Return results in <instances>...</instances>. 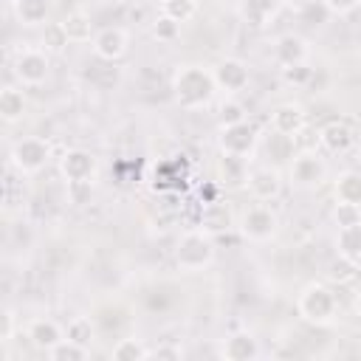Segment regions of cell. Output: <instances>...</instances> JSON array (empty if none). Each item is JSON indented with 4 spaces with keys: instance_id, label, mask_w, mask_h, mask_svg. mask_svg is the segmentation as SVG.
<instances>
[{
    "instance_id": "1",
    "label": "cell",
    "mask_w": 361,
    "mask_h": 361,
    "mask_svg": "<svg viewBox=\"0 0 361 361\" xmlns=\"http://www.w3.org/2000/svg\"><path fill=\"white\" fill-rule=\"evenodd\" d=\"M217 93V82L214 73L203 65H180L172 73V96L175 104H180L183 110H200L206 107Z\"/></svg>"
},
{
    "instance_id": "2",
    "label": "cell",
    "mask_w": 361,
    "mask_h": 361,
    "mask_svg": "<svg viewBox=\"0 0 361 361\" xmlns=\"http://www.w3.org/2000/svg\"><path fill=\"white\" fill-rule=\"evenodd\" d=\"M214 254H217V243L209 231L203 228H195V231H186L178 245H175V265L180 271H203L214 262Z\"/></svg>"
},
{
    "instance_id": "3",
    "label": "cell",
    "mask_w": 361,
    "mask_h": 361,
    "mask_svg": "<svg viewBox=\"0 0 361 361\" xmlns=\"http://www.w3.org/2000/svg\"><path fill=\"white\" fill-rule=\"evenodd\" d=\"M336 307H338L336 293H333L324 282H310V285L299 293V299H296L299 316H302L307 324H316V327L330 324V322L336 319Z\"/></svg>"
},
{
    "instance_id": "4",
    "label": "cell",
    "mask_w": 361,
    "mask_h": 361,
    "mask_svg": "<svg viewBox=\"0 0 361 361\" xmlns=\"http://www.w3.org/2000/svg\"><path fill=\"white\" fill-rule=\"evenodd\" d=\"M8 161L20 175H34V172L45 169V164L51 161V144L39 135H25V138L14 141Z\"/></svg>"
},
{
    "instance_id": "5",
    "label": "cell",
    "mask_w": 361,
    "mask_h": 361,
    "mask_svg": "<svg viewBox=\"0 0 361 361\" xmlns=\"http://www.w3.org/2000/svg\"><path fill=\"white\" fill-rule=\"evenodd\" d=\"M276 226H279L276 214L268 206L257 203V206H248L243 212V217H240V237L248 240V243H265V240H271L276 234Z\"/></svg>"
},
{
    "instance_id": "6",
    "label": "cell",
    "mask_w": 361,
    "mask_h": 361,
    "mask_svg": "<svg viewBox=\"0 0 361 361\" xmlns=\"http://www.w3.org/2000/svg\"><path fill=\"white\" fill-rule=\"evenodd\" d=\"M288 172H290L293 186H299V189H313V186H319V183L327 178V161H324L319 152H313V149H302V152L293 155Z\"/></svg>"
},
{
    "instance_id": "7",
    "label": "cell",
    "mask_w": 361,
    "mask_h": 361,
    "mask_svg": "<svg viewBox=\"0 0 361 361\" xmlns=\"http://www.w3.org/2000/svg\"><path fill=\"white\" fill-rule=\"evenodd\" d=\"M51 73V59L48 51H37V48H25L17 54L14 59V76L20 85L25 87H39Z\"/></svg>"
},
{
    "instance_id": "8",
    "label": "cell",
    "mask_w": 361,
    "mask_h": 361,
    "mask_svg": "<svg viewBox=\"0 0 361 361\" xmlns=\"http://www.w3.org/2000/svg\"><path fill=\"white\" fill-rule=\"evenodd\" d=\"M257 127L245 118L240 124H228V127H220V135H217V147L220 152H231V155H243L248 158L254 149H257Z\"/></svg>"
},
{
    "instance_id": "9",
    "label": "cell",
    "mask_w": 361,
    "mask_h": 361,
    "mask_svg": "<svg viewBox=\"0 0 361 361\" xmlns=\"http://www.w3.org/2000/svg\"><path fill=\"white\" fill-rule=\"evenodd\" d=\"M59 175L68 180V183H93V175H96V158L93 152L87 149H65L62 158H59Z\"/></svg>"
},
{
    "instance_id": "10",
    "label": "cell",
    "mask_w": 361,
    "mask_h": 361,
    "mask_svg": "<svg viewBox=\"0 0 361 361\" xmlns=\"http://www.w3.org/2000/svg\"><path fill=\"white\" fill-rule=\"evenodd\" d=\"M245 189L257 203H271L282 195V172L274 166H254L248 172Z\"/></svg>"
},
{
    "instance_id": "11",
    "label": "cell",
    "mask_w": 361,
    "mask_h": 361,
    "mask_svg": "<svg viewBox=\"0 0 361 361\" xmlns=\"http://www.w3.org/2000/svg\"><path fill=\"white\" fill-rule=\"evenodd\" d=\"M212 73H214L217 90H226L228 96H234V93L245 90V87H248V79H251L248 65H245L243 59H234V56L220 59V62L214 65V71H212Z\"/></svg>"
},
{
    "instance_id": "12",
    "label": "cell",
    "mask_w": 361,
    "mask_h": 361,
    "mask_svg": "<svg viewBox=\"0 0 361 361\" xmlns=\"http://www.w3.org/2000/svg\"><path fill=\"white\" fill-rule=\"evenodd\" d=\"M90 45H93V54H96L99 59L116 62V59H121V56L127 54L130 39H127V31H124V28L107 25V28H99V31H96V37H93Z\"/></svg>"
},
{
    "instance_id": "13",
    "label": "cell",
    "mask_w": 361,
    "mask_h": 361,
    "mask_svg": "<svg viewBox=\"0 0 361 361\" xmlns=\"http://www.w3.org/2000/svg\"><path fill=\"white\" fill-rule=\"evenodd\" d=\"M355 130L347 124V121H327L322 130H319V144L327 149V152H333V155H344V152H350L353 147H355Z\"/></svg>"
},
{
    "instance_id": "14",
    "label": "cell",
    "mask_w": 361,
    "mask_h": 361,
    "mask_svg": "<svg viewBox=\"0 0 361 361\" xmlns=\"http://www.w3.org/2000/svg\"><path fill=\"white\" fill-rule=\"evenodd\" d=\"M271 130L276 135H288V138H296L302 130H305V110L293 102L288 104H279L271 110Z\"/></svg>"
},
{
    "instance_id": "15",
    "label": "cell",
    "mask_w": 361,
    "mask_h": 361,
    "mask_svg": "<svg viewBox=\"0 0 361 361\" xmlns=\"http://www.w3.org/2000/svg\"><path fill=\"white\" fill-rule=\"evenodd\" d=\"M282 6H285V0H240L237 3V11H240V17L248 25L265 28L282 11Z\"/></svg>"
},
{
    "instance_id": "16",
    "label": "cell",
    "mask_w": 361,
    "mask_h": 361,
    "mask_svg": "<svg viewBox=\"0 0 361 361\" xmlns=\"http://www.w3.org/2000/svg\"><path fill=\"white\" fill-rule=\"evenodd\" d=\"M248 158L243 155H231V152H220L217 158V180L228 189H237V186H245L248 180Z\"/></svg>"
},
{
    "instance_id": "17",
    "label": "cell",
    "mask_w": 361,
    "mask_h": 361,
    "mask_svg": "<svg viewBox=\"0 0 361 361\" xmlns=\"http://www.w3.org/2000/svg\"><path fill=\"white\" fill-rule=\"evenodd\" d=\"M274 62L279 68L296 65V62H307V42H305V37H299L293 31L276 37V42H274Z\"/></svg>"
},
{
    "instance_id": "18",
    "label": "cell",
    "mask_w": 361,
    "mask_h": 361,
    "mask_svg": "<svg viewBox=\"0 0 361 361\" xmlns=\"http://www.w3.org/2000/svg\"><path fill=\"white\" fill-rule=\"evenodd\" d=\"M25 336H28V341H31L37 350L48 353L51 347H56V344L65 338V330H62L54 319H34V322L28 324Z\"/></svg>"
},
{
    "instance_id": "19",
    "label": "cell",
    "mask_w": 361,
    "mask_h": 361,
    "mask_svg": "<svg viewBox=\"0 0 361 361\" xmlns=\"http://www.w3.org/2000/svg\"><path fill=\"white\" fill-rule=\"evenodd\" d=\"M257 355H259V344H257V338L251 333L240 330V333L226 336V341H223V358H228V361H254Z\"/></svg>"
},
{
    "instance_id": "20",
    "label": "cell",
    "mask_w": 361,
    "mask_h": 361,
    "mask_svg": "<svg viewBox=\"0 0 361 361\" xmlns=\"http://www.w3.org/2000/svg\"><path fill=\"white\" fill-rule=\"evenodd\" d=\"M11 11L20 25H45L51 17V0H11Z\"/></svg>"
},
{
    "instance_id": "21",
    "label": "cell",
    "mask_w": 361,
    "mask_h": 361,
    "mask_svg": "<svg viewBox=\"0 0 361 361\" xmlns=\"http://www.w3.org/2000/svg\"><path fill=\"white\" fill-rule=\"evenodd\" d=\"M59 23H62V28H65V34H68L71 42H93V37H96L93 20L85 11H68Z\"/></svg>"
},
{
    "instance_id": "22",
    "label": "cell",
    "mask_w": 361,
    "mask_h": 361,
    "mask_svg": "<svg viewBox=\"0 0 361 361\" xmlns=\"http://www.w3.org/2000/svg\"><path fill=\"white\" fill-rule=\"evenodd\" d=\"M333 195H336V200L361 206V172L358 169L338 172V178L333 180Z\"/></svg>"
},
{
    "instance_id": "23",
    "label": "cell",
    "mask_w": 361,
    "mask_h": 361,
    "mask_svg": "<svg viewBox=\"0 0 361 361\" xmlns=\"http://www.w3.org/2000/svg\"><path fill=\"white\" fill-rule=\"evenodd\" d=\"M336 251L347 259L361 262V223L358 226H344L336 231Z\"/></svg>"
},
{
    "instance_id": "24",
    "label": "cell",
    "mask_w": 361,
    "mask_h": 361,
    "mask_svg": "<svg viewBox=\"0 0 361 361\" xmlns=\"http://www.w3.org/2000/svg\"><path fill=\"white\" fill-rule=\"evenodd\" d=\"M23 113H25V93L17 90V87H3V93H0V116H3V121L14 124V121L23 118Z\"/></svg>"
},
{
    "instance_id": "25",
    "label": "cell",
    "mask_w": 361,
    "mask_h": 361,
    "mask_svg": "<svg viewBox=\"0 0 361 361\" xmlns=\"http://www.w3.org/2000/svg\"><path fill=\"white\" fill-rule=\"evenodd\" d=\"M51 361H85V358H90V347L87 344H79V341H73V338H62L56 347H51L48 353H45Z\"/></svg>"
},
{
    "instance_id": "26",
    "label": "cell",
    "mask_w": 361,
    "mask_h": 361,
    "mask_svg": "<svg viewBox=\"0 0 361 361\" xmlns=\"http://www.w3.org/2000/svg\"><path fill=\"white\" fill-rule=\"evenodd\" d=\"M355 271H358V262H355V259H347V257L338 254V257L327 265L324 274H327V282H333V285H338V288H350Z\"/></svg>"
},
{
    "instance_id": "27",
    "label": "cell",
    "mask_w": 361,
    "mask_h": 361,
    "mask_svg": "<svg viewBox=\"0 0 361 361\" xmlns=\"http://www.w3.org/2000/svg\"><path fill=\"white\" fill-rule=\"evenodd\" d=\"M113 361H147L149 358V347H144L138 338H118L110 350Z\"/></svg>"
},
{
    "instance_id": "28",
    "label": "cell",
    "mask_w": 361,
    "mask_h": 361,
    "mask_svg": "<svg viewBox=\"0 0 361 361\" xmlns=\"http://www.w3.org/2000/svg\"><path fill=\"white\" fill-rule=\"evenodd\" d=\"M200 226H203V231H209V234H214V231H228L231 228V214H228V209L226 206H220V203H212L206 212H203V217H200Z\"/></svg>"
},
{
    "instance_id": "29",
    "label": "cell",
    "mask_w": 361,
    "mask_h": 361,
    "mask_svg": "<svg viewBox=\"0 0 361 361\" xmlns=\"http://www.w3.org/2000/svg\"><path fill=\"white\" fill-rule=\"evenodd\" d=\"M161 14L183 25L197 14V0H161Z\"/></svg>"
},
{
    "instance_id": "30",
    "label": "cell",
    "mask_w": 361,
    "mask_h": 361,
    "mask_svg": "<svg viewBox=\"0 0 361 361\" xmlns=\"http://www.w3.org/2000/svg\"><path fill=\"white\" fill-rule=\"evenodd\" d=\"M39 42H42V48H45L48 54H62L65 45H68L71 39H68L62 23H45V28H42V39H39Z\"/></svg>"
},
{
    "instance_id": "31",
    "label": "cell",
    "mask_w": 361,
    "mask_h": 361,
    "mask_svg": "<svg viewBox=\"0 0 361 361\" xmlns=\"http://www.w3.org/2000/svg\"><path fill=\"white\" fill-rule=\"evenodd\" d=\"M248 118V110L243 107V102L237 99H223L220 107H217V124L220 127H228V124H240Z\"/></svg>"
},
{
    "instance_id": "32",
    "label": "cell",
    "mask_w": 361,
    "mask_h": 361,
    "mask_svg": "<svg viewBox=\"0 0 361 361\" xmlns=\"http://www.w3.org/2000/svg\"><path fill=\"white\" fill-rule=\"evenodd\" d=\"M149 34H152L158 42H175V39L180 37V23H175V20L166 17V14H158V17L152 20V25H149Z\"/></svg>"
},
{
    "instance_id": "33",
    "label": "cell",
    "mask_w": 361,
    "mask_h": 361,
    "mask_svg": "<svg viewBox=\"0 0 361 361\" xmlns=\"http://www.w3.org/2000/svg\"><path fill=\"white\" fill-rule=\"evenodd\" d=\"M282 73V82L285 85H293V87H305L310 79H313V68L307 62H296V65H285L279 68Z\"/></svg>"
},
{
    "instance_id": "34",
    "label": "cell",
    "mask_w": 361,
    "mask_h": 361,
    "mask_svg": "<svg viewBox=\"0 0 361 361\" xmlns=\"http://www.w3.org/2000/svg\"><path fill=\"white\" fill-rule=\"evenodd\" d=\"M65 336L73 338V341H79V344H90V338L96 336V327H93V322L87 316H76V319L68 322Z\"/></svg>"
},
{
    "instance_id": "35",
    "label": "cell",
    "mask_w": 361,
    "mask_h": 361,
    "mask_svg": "<svg viewBox=\"0 0 361 361\" xmlns=\"http://www.w3.org/2000/svg\"><path fill=\"white\" fill-rule=\"evenodd\" d=\"M333 223H336L338 228H344V226H358V223H361V206L336 200V206H333Z\"/></svg>"
},
{
    "instance_id": "36",
    "label": "cell",
    "mask_w": 361,
    "mask_h": 361,
    "mask_svg": "<svg viewBox=\"0 0 361 361\" xmlns=\"http://www.w3.org/2000/svg\"><path fill=\"white\" fill-rule=\"evenodd\" d=\"M299 17H302V23H307V25H322V23L330 17V11L324 8L322 0H307V3L302 6Z\"/></svg>"
},
{
    "instance_id": "37",
    "label": "cell",
    "mask_w": 361,
    "mask_h": 361,
    "mask_svg": "<svg viewBox=\"0 0 361 361\" xmlns=\"http://www.w3.org/2000/svg\"><path fill=\"white\" fill-rule=\"evenodd\" d=\"M149 358H158V361H180L183 358V350L178 344H158V347H149Z\"/></svg>"
},
{
    "instance_id": "38",
    "label": "cell",
    "mask_w": 361,
    "mask_h": 361,
    "mask_svg": "<svg viewBox=\"0 0 361 361\" xmlns=\"http://www.w3.org/2000/svg\"><path fill=\"white\" fill-rule=\"evenodd\" d=\"M322 3L333 17H347L361 6V0H322Z\"/></svg>"
},
{
    "instance_id": "39",
    "label": "cell",
    "mask_w": 361,
    "mask_h": 361,
    "mask_svg": "<svg viewBox=\"0 0 361 361\" xmlns=\"http://www.w3.org/2000/svg\"><path fill=\"white\" fill-rule=\"evenodd\" d=\"M90 186L93 183H68V195L73 203H85L90 197Z\"/></svg>"
},
{
    "instance_id": "40",
    "label": "cell",
    "mask_w": 361,
    "mask_h": 361,
    "mask_svg": "<svg viewBox=\"0 0 361 361\" xmlns=\"http://www.w3.org/2000/svg\"><path fill=\"white\" fill-rule=\"evenodd\" d=\"M14 336V313L6 307L3 310V327H0V344H8Z\"/></svg>"
},
{
    "instance_id": "41",
    "label": "cell",
    "mask_w": 361,
    "mask_h": 361,
    "mask_svg": "<svg viewBox=\"0 0 361 361\" xmlns=\"http://www.w3.org/2000/svg\"><path fill=\"white\" fill-rule=\"evenodd\" d=\"M350 288H353V293H358V290H361V265H358V271H355V276H353Z\"/></svg>"
},
{
    "instance_id": "42",
    "label": "cell",
    "mask_w": 361,
    "mask_h": 361,
    "mask_svg": "<svg viewBox=\"0 0 361 361\" xmlns=\"http://www.w3.org/2000/svg\"><path fill=\"white\" fill-rule=\"evenodd\" d=\"M353 310H355V316L361 319V290H358V293L353 296Z\"/></svg>"
},
{
    "instance_id": "43",
    "label": "cell",
    "mask_w": 361,
    "mask_h": 361,
    "mask_svg": "<svg viewBox=\"0 0 361 361\" xmlns=\"http://www.w3.org/2000/svg\"><path fill=\"white\" fill-rule=\"evenodd\" d=\"M116 3H121V6H138V3H144V0H116Z\"/></svg>"
},
{
    "instance_id": "44",
    "label": "cell",
    "mask_w": 361,
    "mask_h": 361,
    "mask_svg": "<svg viewBox=\"0 0 361 361\" xmlns=\"http://www.w3.org/2000/svg\"><path fill=\"white\" fill-rule=\"evenodd\" d=\"M358 158H361V147H358Z\"/></svg>"
}]
</instances>
